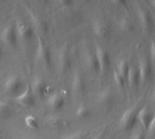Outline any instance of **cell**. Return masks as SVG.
Listing matches in <instances>:
<instances>
[{"mask_svg": "<svg viewBox=\"0 0 155 139\" xmlns=\"http://www.w3.org/2000/svg\"><path fill=\"white\" fill-rule=\"evenodd\" d=\"M65 105V100L59 92L52 93L47 99V106L54 111H60Z\"/></svg>", "mask_w": 155, "mask_h": 139, "instance_id": "4fadbf2b", "label": "cell"}, {"mask_svg": "<svg viewBox=\"0 0 155 139\" xmlns=\"http://www.w3.org/2000/svg\"><path fill=\"white\" fill-rule=\"evenodd\" d=\"M83 137H84V135L82 133L76 132V133H74V134L64 137L63 139H83Z\"/></svg>", "mask_w": 155, "mask_h": 139, "instance_id": "83f0119b", "label": "cell"}, {"mask_svg": "<svg viewBox=\"0 0 155 139\" xmlns=\"http://www.w3.org/2000/svg\"><path fill=\"white\" fill-rule=\"evenodd\" d=\"M152 96H153V102L155 103V86L154 88H153V94H152Z\"/></svg>", "mask_w": 155, "mask_h": 139, "instance_id": "e575fe53", "label": "cell"}, {"mask_svg": "<svg viewBox=\"0 0 155 139\" xmlns=\"http://www.w3.org/2000/svg\"><path fill=\"white\" fill-rule=\"evenodd\" d=\"M15 25L18 41H21L26 43L33 40L35 30L28 23H26L24 20H18Z\"/></svg>", "mask_w": 155, "mask_h": 139, "instance_id": "277c9868", "label": "cell"}, {"mask_svg": "<svg viewBox=\"0 0 155 139\" xmlns=\"http://www.w3.org/2000/svg\"><path fill=\"white\" fill-rule=\"evenodd\" d=\"M84 63H85L86 67L90 71H94V72L99 71V66H98V62L96 60L94 51H92L89 48L86 49L84 55Z\"/></svg>", "mask_w": 155, "mask_h": 139, "instance_id": "e0dca14e", "label": "cell"}, {"mask_svg": "<svg viewBox=\"0 0 155 139\" xmlns=\"http://www.w3.org/2000/svg\"><path fill=\"white\" fill-rule=\"evenodd\" d=\"M125 81H127V82H128V84L130 86H135L140 81V80H139V72H138L137 68L130 67V70H129V71L127 73Z\"/></svg>", "mask_w": 155, "mask_h": 139, "instance_id": "603a6c76", "label": "cell"}, {"mask_svg": "<svg viewBox=\"0 0 155 139\" xmlns=\"http://www.w3.org/2000/svg\"><path fill=\"white\" fill-rule=\"evenodd\" d=\"M129 70H130V65H129V62L125 59H121L117 62L115 71L124 79H126Z\"/></svg>", "mask_w": 155, "mask_h": 139, "instance_id": "7402d4cb", "label": "cell"}, {"mask_svg": "<svg viewBox=\"0 0 155 139\" xmlns=\"http://www.w3.org/2000/svg\"><path fill=\"white\" fill-rule=\"evenodd\" d=\"M92 31L99 38H105L110 33V28L105 21L100 18H94L92 22Z\"/></svg>", "mask_w": 155, "mask_h": 139, "instance_id": "30bf717a", "label": "cell"}, {"mask_svg": "<svg viewBox=\"0 0 155 139\" xmlns=\"http://www.w3.org/2000/svg\"><path fill=\"white\" fill-rule=\"evenodd\" d=\"M25 124L28 128L31 129H38L39 128V123L38 120L31 115H28L25 118Z\"/></svg>", "mask_w": 155, "mask_h": 139, "instance_id": "d4e9b609", "label": "cell"}, {"mask_svg": "<svg viewBox=\"0 0 155 139\" xmlns=\"http://www.w3.org/2000/svg\"><path fill=\"white\" fill-rule=\"evenodd\" d=\"M149 5L152 6V8L153 9V10H155V0H153V1H150L149 2Z\"/></svg>", "mask_w": 155, "mask_h": 139, "instance_id": "836d02e7", "label": "cell"}, {"mask_svg": "<svg viewBox=\"0 0 155 139\" xmlns=\"http://www.w3.org/2000/svg\"><path fill=\"white\" fill-rule=\"evenodd\" d=\"M0 41L2 44L10 48H15L17 46L19 41L15 30V25L14 24H8L2 29Z\"/></svg>", "mask_w": 155, "mask_h": 139, "instance_id": "3957f363", "label": "cell"}, {"mask_svg": "<svg viewBox=\"0 0 155 139\" xmlns=\"http://www.w3.org/2000/svg\"><path fill=\"white\" fill-rule=\"evenodd\" d=\"M113 77H114V81L115 82V84L121 88H123L124 86V83H125V79L121 76L115 70L114 71V73H113Z\"/></svg>", "mask_w": 155, "mask_h": 139, "instance_id": "484cf974", "label": "cell"}, {"mask_svg": "<svg viewBox=\"0 0 155 139\" xmlns=\"http://www.w3.org/2000/svg\"><path fill=\"white\" fill-rule=\"evenodd\" d=\"M70 53L67 46H63L57 55V65L61 73H65L70 69Z\"/></svg>", "mask_w": 155, "mask_h": 139, "instance_id": "9c48e42d", "label": "cell"}, {"mask_svg": "<svg viewBox=\"0 0 155 139\" xmlns=\"http://www.w3.org/2000/svg\"><path fill=\"white\" fill-rule=\"evenodd\" d=\"M29 14L31 16V19L33 21V24H34V28H35V30L38 32V33H45L46 31V25H45V23L43 22V20L37 16L36 14H35L33 12H29Z\"/></svg>", "mask_w": 155, "mask_h": 139, "instance_id": "44dd1931", "label": "cell"}, {"mask_svg": "<svg viewBox=\"0 0 155 139\" xmlns=\"http://www.w3.org/2000/svg\"><path fill=\"white\" fill-rule=\"evenodd\" d=\"M45 123L49 128H54V129H61L66 124V122L62 118H60L58 116L48 117Z\"/></svg>", "mask_w": 155, "mask_h": 139, "instance_id": "d6986e66", "label": "cell"}, {"mask_svg": "<svg viewBox=\"0 0 155 139\" xmlns=\"http://www.w3.org/2000/svg\"><path fill=\"white\" fill-rule=\"evenodd\" d=\"M94 52H95L96 60H97L98 66H99V71L104 72L107 71L108 68L110 67V56L108 52H106V50L101 45L96 44Z\"/></svg>", "mask_w": 155, "mask_h": 139, "instance_id": "52a82bcc", "label": "cell"}, {"mask_svg": "<svg viewBox=\"0 0 155 139\" xmlns=\"http://www.w3.org/2000/svg\"><path fill=\"white\" fill-rule=\"evenodd\" d=\"M132 139H145L144 137V134L141 131V130H137L134 133Z\"/></svg>", "mask_w": 155, "mask_h": 139, "instance_id": "4dcf8cb0", "label": "cell"}, {"mask_svg": "<svg viewBox=\"0 0 155 139\" xmlns=\"http://www.w3.org/2000/svg\"><path fill=\"white\" fill-rule=\"evenodd\" d=\"M150 55H151V59L152 61H153L155 62V42L153 41L151 43L150 45Z\"/></svg>", "mask_w": 155, "mask_h": 139, "instance_id": "f546056e", "label": "cell"}, {"mask_svg": "<svg viewBox=\"0 0 155 139\" xmlns=\"http://www.w3.org/2000/svg\"><path fill=\"white\" fill-rule=\"evenodd\" d=\"M139 109H140L138 108V106L134 105L124 112L119 121L120 128L124 131H131L134 128V126L137 122V115Z\"/></svg>", "mask_w": 155, "mask_h": 139, "instance_id": "7a4b0ae2", "label": "cell"}, {"mask_svg": "<svg viewBox=\"0 0 155 139\" xmlns=\"http://www.w3.org/2000/svg\"><path fill=\"white\" fill-rule=\"evenodd\" d=\"M30 87H31L33 94L35 95V98L42 99L46 94L47 84H46L45 81L40 76H36L34 78Z\"/></svg>", "mask_w": 155, "mask_h": 139, "instance_id": "8fae6325", "label": "cell"}, {"mask_svg": "<svg viewBox=\"0 0 155 139\" xmlns=\"http://www.w3.org/2000/svg\"><path fill=\"white\" fill-rule=\"evenodd\" d=\"M15 101L19 105L25 108H32L35 103V97L33 94L30 86H25L24 90L15 97Z\"/></svg>", "mask_w": 155, "mask_h": 139, "instance_id": "ba28073f", "label": "cell"}, {"mask_svg": "<svg viewBox=\"0 0 155 139\" xmlns=\"http://www.w3.org/2000/svg\"><path fill=\"white\" fill-rule=\"evenodd\" d=\"M22 88H23V82L17 75L8 76L4 82L5 91L9 95H13L16 97L24 90H22Z\"/></svg>", "mask_w": 155, "mask_h": 139, "instance_id": "5b68a950", "label": "cell"}, {"mask_svg": "<svg viewBox=\"0 0 155 139\" xmlns=\"http://www.w3.org/2000/svg\"><path fill=\"white\" fill-rule=\"evenodd\" d=\"M147 130L149 131V133L152 136H154L155 137V114L153 115V119H152V121H151Z\"/></svg>", "mask_w": 155, "mask_h": 139, "instance_id": "f1b7e54d", "label": "cell"}, {"mask_svg": "<svg viewBox=\"0 0 155 139\" xmlns=\"http://www.w3.org/2000/svg\"><path fill=\"white\" fill-rule=\"evenodd\" d=\"M114 101H115V95L114 92L110 88H105L102 90L97 95V102L102 106H105V107L112 106L114 103Z\"/></svg>", "mask_w": 155, "mask_h": 139, "instance_id": "5bb4252c", "label": "cell"}, {"mask_svg": "<svg viewBox=\"0 0 155 139\" xmlns=\"http://www.w3.org/2000/svg\"><path fill=\"white\" fill-rule=\"evenodd\" d=\"M153 118V114L152 113V111L147 107H143L139 109V112L137 115V122L141 123L143 128L147 130Z\"/></svg>", "mask_w": 155, "mask_h": 139, "instance_id": "2e32d148", "label": "cell"}, {"mask_svg": "<svg viewBox=\"0 0 155 139\" xmlns=\"http://www.w3.org/2000/svg\"><path fill=\"white\" fill-rule=\"evenodd\" d=\"M59 4L61 5V7L62 8H64V9H69V8H71L72 5H74V2L69 1V0L59 1Z\"/></svg>", "mask_w": 155, "mask_h": 139, "instance_id": "4316f807", "label": "cell"}, {"mask_svg": "<svg viewBox=\"0 0 155 139\" xmlns=\"http://www.w3.org/2000/svg\"><path fill=\"white\" fill-rule=\"evenodd\" d=\"M3 54H4V50H3V44H2V43H1V41H0V58H2Z\"/></svg>", "mask_w": 155, "mask_h": 139, "instance_id": "d6a6232c", "label": "cell"}, {"mask_svg": "<svg viewBox=\"0 0 155 139\" xmlns=\"http://www.w3.org/2000/svg\"><path fill=\"white\" fill-rule=\"evenodd\" d=\"M93 139H104V132H101L98 135H96Z\"/></svg>", "mask_w": 155, "mask_h": 139, "instance_id": "1f68e13d", "label": "cell"}, {"mask_svg": "<svg viewBox=\"0 0 155 139\" xmlns=\"http://www.w3.org/2000/svg\"><path fill=\"white\" fill-rule=\"evenodd\" d=\"M75 116L79 119H86V118H89L92 116V110L87 105L80 104L76 108Z\"/></svg>", "mask_w": 155, "mask_h": 139, "instance_id": "ffe728a7", "label": "cell"}, {"mask_svg": "<svg viewBox=\"0 0 155 139\" xmlns=\"http://www.w3.org/2000/svg\"><path fill=\"white\" fill-rule=\"evenodd\" d=\"M117 26L118 28L123 31V32H125V33H132L134 31L135 29V26H134V24L133 23V21L127 17V16H121L118 18L117 20Z\"/></svg>", "mask_w": 155, "mask_h": 139, "instance_id": "ac0fdd59", "label": "cell"}, {"mask_svg": "<svg viewBox=\"0 0 155 139\" xmlns=\"http://www.w3.org/2000/svg\"><path fill=\"white\" fill-rule=\"evenodd\" d=\"M35 58L45 67L50 69L53 65V58L50 48L41 38V35L37 36V45L35 48Z\"/></svg>", "mask_w": 155, "mask_h": 139, "instance_id": "6da1fadb", "label": "cell"}, {"mask_svg": "<svg viewBox=\"0 0 155 139\" xmlns=\"http://www.w3.org/2000/svg\"><path fill=\"white\" fill-rule=\"evenodd\" d=\"M137 70L139 72L140 82L145 83L151 78V75H152V65L150 62L145 58L141 59L139 61Z\"/></svg>", "mask_w": 155, "mask_h": 139, "instance_id": "7c38bea8", "label": "cell"}, {"mask_svg": "<svg viewBox=\"0 0 155 139\" xmlns=\"http://www.w3.org/2000/svg\"><path fill=\"white\" fill-rule=\"evenodd\" d=\"M136 14H137V17L142 27L144 30H150L153 24V19H152V15L150 12L146 8L139 6L136 9Z\"/></svg>", "mask_w": 155, "mask_h": 139, "instance_id": "9a60e30c", "label": "cell"}, {"mask_svg": "<svg viewBox=\"0 0 155 139\" xmlns=\"http://www.w3.org/2000/svg\"><path fill=\"white\" fill-rule=\"evenodd\" d=\"M13 114V109L5 101L0 100V118H9Z\"/></svg>", "mask_w": 155, "mask_h": 139, "instance_id": "cb8c5ba5", "label": "cell"}, {"mask_svg": "<svg viewBox=\"0 0 155 139\" xmlns=\"http://www.w3.org/2000/svg\"><path fill=\"white\" fill-rule=\"evenodd\" d=\"M86 81L83 74L79 71L74 73L71 81V90L72 92L76 97H83L86 92Z\"/></svg>", "mask_w": 155, "mask_h": 139, "instance_id": "8992f818", "label": "cell"}]
</instances>
